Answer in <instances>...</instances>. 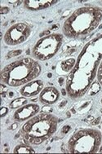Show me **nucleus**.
<instances>
[{"mask_svg": "<svg viewBox=\"0 0 102 154\" xmlns=\"http://www.w3.org/2000/svg\"><path fill=\"white\" fill-rule=\"evenodd\" d=\"M101 103H102V99H101Z\"/></svg>", "mask_w": 102, "mask_h": 154, "instance_id": "obj_26", "label": "nucleus"}, {"mask_svg": "<svg viewBox=\"0 0 102 154\" xmlns=\"http://www.w3.org/2000/svg\"><path fill=\"white\" fill-rule=\"evenodd\" d=\"M15 153H34L35 151L32 149L31 147L25 144H20L17 146L13 150Z\"/></svg>", "mask_w": 102, "mask_h": 154, "instance_id": "obj_12", "label": "nucleus"}, {"mask_svg": "<svg viewBox=\"0 0 102 154\" xmlns=\"http://www.w3.org/2000/svg\"><path fill=\"white\" fill-rule=\"evenodd\" d=\"M39 105L36 104H26L18 109L15 112L13 117L17 122H24L34 117V115H36L39 112Z\"/></svg>", "mask_w": 102, "mask_h": 154, "instance_id": "obj_7", "label": "nucleus"}, {"mask_svg": "<svg viewBox=\"0 0 102 154\" xmlns=\"http://www.w3.org/2000/svg\"><path fill=\"white\" fill-rule=\"evenodd\" d=\"M63 81H64V79H63L62 78H61V79H59V83H60V86L62 85Z\"/></svg>", "mask_w": 102, "mask_h": 154, "instance_id": "obj_23", "label": "nucleus"}, {"mask_svg": "<svg viewBox=\"0 0 102 154\" xmlns=\"http://www.w3.org/2000/svg\"><path fill=\"white\" fill-rule=\"evenodd\" d=\"M13 95H14V93L11 92H11L9 93V98H11V96H12Z\"/></svg>", "mask_w": 102, "mask_h": 154, "instance_id": "obj_24", "label": "nucleus"}, {"mask_svg": "<svg viewBox=\"0 0 102 154\" xmlns=\"http://www.w3.org/2000/svg\"><path fill=\"white\" fill-rule=\"evenodd\" d=\"M84 15H85V8L78 9L65 22L63 28L64 32L74 28L81 23V25L70 34L69 36L70 38L88 34L94 30L97 27L100 21L101 20L102 9L98 8H89V11L85 20H83Z\"/></svg>", "mask_w": 102, "mask_h": 154, "instance_id": "obj_3", "label": "nucleus"}, {"mask_svg": "<svg viewBox=\"0 0 102 154\" xmlns=\"http://www.w3.org/2000/svg\"><path fill=\"white\" fill-rule=\"evenodd\" d=\"M101 142V134L96 130H83L77 132L69 140L70 152H97Z\"/></svg>", "mask_w": 102, "mask_h": 154, "instance_id": "obj_4", "label": "nucleus"}, {"mask_svg": "<svg viewBox=\"0 0 102 154\" xmlns=\"http://www.w3.org/2000/svg\"><path fill=\"white\" fill-rule=\"evenodd\" d=\"M97 79H98V81H99L100 83L102 85V62L100 63V65L99 66V69H98Z\"/></svg>", "mask_w": 102, "mask_h": 154, "instance_id": "obj_16", "label": "nucleus"}, {"mask_svg": "<svg viewBox=\"0 0 102 154\" xmlns=\"http://www.w3.org/2000/svg\"><path fill=\"white\" fill-rule=\"evenodd\" d=\"M27 99L26 97H20L14 100L13 101H11L10 104V108L11 109H20V107L24 106L27 104Z\"/></svg>", "mask_w": 102, "mask_h": 154, "instance_id": "obj_11", "label": "nucleus"}, {"mask_svg": "<svg viewBox=\"0 0 102 154\" xmlns=\"http://www.w3.org/2000/svg\"><path fill=\"white\" fill-rule=\"evenodd\" d=\"M31 29L25 23H18L8 29L4 35V42L9 46L20 44L28 39Z\"/></svg>", "mask_w": 102, "mask_h": 154, "instance_id": "obj_6", "label": "nucleus"}, {"mask_svg": "<svg viewBox=\"0 0 102 154\" xmlns=\"http://www.w3.org/2000/svg\"><path fill=\"white\" fill-rule=\"evenodd\" d=\"M17 128V123H13V125L11 126V129L15 130Z\"/></svg>", "mask_w": 102, "mask_h": 154, "instance_id": "obj_22", "label": "nucleus"}, {"mask_svg": "<svg viewBox=\"0 0 102 154\" xmlns=\"http://www.w3.org/2000/svg\"><path fill=\"white\" fill-rule=\"evenodd\" d=\"M70 126H65V127H63L62 133H65V134H66V133H67V132L70 131Z\"/></svg>", "mask_w": 102, "mask_h": 154, "instance_id": "obj_19", "label": "nucleus"}, {"mask_svg": "<svg viewBox=\"0 0 102 154\" xmlns=\"http://www.w3.org/2000/svg\"><path fill=\"white\" fill-rule=\"evenodd\" d=\"M100 118H97V119H96V120L94 121V122H91V124H92V125H97V124H98V122H100Z\"/></svg>", "mask_w": 102, "mask_h": 154, "instance_id": "obj_21", "label": "nucleus"}, {"mask_svg": "<svg viewBox=\"0 0 102 154\" xmlns=\"http://www.w3.org/2000/svg\"><path fill=\"white\" fill-rule=\"evenodd\" d=\"M101 111H102V109H101Z\"/></svg>", "mask_w": 102, "mask_h": 154, "instance_id": "obj_27", "label": "nucleus"}, {"mask_svg": "<svg viewBox=\"0 0 102 154\" xmlns=\"http://www.w3.org/2000/svg\"><path fill=\"white\" fill-rule=\"evenodd\" d=\"M62 93H63V95H65V90H62Z\"/></svg>", "mask_w": 102, "mask_h": 154, "instance_id": "obj_25", "label": "nucleus"}, {"mask_svg": "<svg viewBox=\"0 0 102 154\" xmlns=\"http://www.w3.org/2000/svg\"><path fill=\"white\" fill-rule=\"evenodd\" d=\"M74 65H75V60L74 59H68L66 60H64V61L61 63L60 65V67H61V69L65 72H69L70 70L72 69V68L74 67Z\"/></svg>", "mask_w": 102, "mask_h": 154, "instance_id": "obj_13", "label": "nucleus"}, {"mask_svg": "<svg viewBox=\"0 0 102 154\" xmlns=\"http://www.w3.org/2000/svg\"><path fill=\"white\" fill-rule=\"evenodd\" d=\"M21 53H22V51L21 50L11 51H9L8 53L7 54L6 58H7V59H11V58H12V57H15V56H18Z\"/></svg>", "mask_w": 102, "mask_h": 154, "instance_id": "obj_15", "label": "nucleus"}, {"mask_svg": "<svg viewBox=\"0 0 102 154\" xmlns=\"http://www.w3.org/2000/svg\"><path fill=\"white\" fill-rule=\"evenodd\" d=\"M51 108H50V107H48V106H46V107H43V112H48V111H51Z\"/></svg>", "mask_w": 102, "mask_h": 154, "instance_id": "obj_20", "label": "nucleus"}, {"mask_svg": "<svg viewBox=\"0 0 102 154\" xmlns=\"http://www.w3.org/2000/svg\"><path fill=\"white\" fill-rule=\"evenodd\" d=\"M8 108H6V107H2V108H1V118H3L5 115L8 114Z\"/></svg>", "mask_w": 102, "mask_h": 154, "instance_id": "obj_17", "label": "nucleus"}, {"mask_svg": "<svg viewBox=\"0 0 102 154\" xmlns=\"http://www.w3.org/2000/svg\"><path fill=\"white\" fill-rule=\"evenodd\" d=\"M9 11V8L7 7H2L1 8V14H5Z\"/></svg>", "mask_w": 102, "mask_h": 154, "instance_id": "obj_18", "label": "nucleus"}, {"mask_svg": "<svg viewBox=\"0 0 102 154\" xmlns=\"http://www.w3.org/2000/svg\"><path fill=\"white\" fill-rule=\"evenodd\" d=\"M41 70L35 60L26 57L7 65L1 72V81L10 87H19L36 79Z\"/></svg>", "mask_w": 102, "mask_h": 154, "instance_id": "obj_1", "label": "nucleus"}, {"mask_svg": "<svg viewBox=\"0 0 102 154\" xmlns=\"http://www.w3.org/2000/svg\"><path fill=\"white\" fill-rule=\"evenodd\" d=\"M60 97V92L57 88L52 87H46L41 91L39 96L40 102L46 104H52L56 103Z\"/></svg>", "mask_w": 102, "mask_h": 154, "instance_id": "obj_9", "label": "nucleus"}, {"mask_svg": "<svg viewBox=\"0 0 102 154\" xmlns=\"http://www.w3.org/2000/svg\"><path fill=\"white\" fill-rule=\"evenodd\" d=\"M43 88V82L41 80H36V81H33L31 82H29L28 84L25 85L20 90V92L24 97H31L41 92Z\"/></svg>", "mask_w": 102, "mask_h": 154, "instance_id": "obj_8", "label": "nucleus"}, {"mask_svg": "<svg viewBox=\"0 0 102 154\" xmlns=\"http://www.w3.org/2000/svg\"><path fill=\"white\" fill-rule=\"evenodd\" d=\"M57 118L49 113H40L29 120L20 131L24 140L39 145L51 137L57 131Z\"/></svg>", "mask_w": 102, "mask_h": 154, "instance_id": "obj_2", "label": "nucleus"}, {"mask_svg": "<svg viewBox=\"0 0 102 154\" xmlns=\"http://www.w3.org/2000/svg\"><path fill=\"white\" fill-rule=\"evenodd\" d=\"M62 35L58 34L46 36L39 41L33 49V56L40 60H46L55 56L62 44Z\"/></svg>", "mask_w": 102, "mask_h": 154, "instance_id": "obj_5", "label": "nucleus"}, {"mask_svg": "<svg viewBox=\"0 0 102 154\" xmlns=\"http://www.w3.org/2000/svg\"><path fill=\"white\" fill-rule=\"evenodd\" d=\"M100 89V87L99 83H98V82H94L93 84L91 85V87L90 95H96L97 93L99 92Z\"/></svg>", "mask_w": 102, "mask_h": 154, "instance_id": "obj_14", "label": "nucleus"}, {"mask_svg": "<svg viewBox=\"0 0 102 154\" xmlns=\"http://www.w3.org/2000/svg\"><path fill=\"white\" fill-rule=\"evenodd\" d=\"M57 1H43V0H34V1H25L24 4L26 8L31 11H37L41 9L47 8L51 7Z\"/></svg>", "mask_w": 102, "mask_h": 154, "instance_id": "obj_10", "label": "nucleus"}]
</instances>
